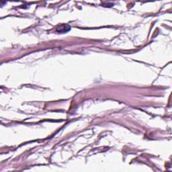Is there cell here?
<instances>
[{
	"label": "cell",
	"mask_w": 172,
	"mask_h": 172,
	"mask_svg": "<svg viewBox=\"0 0 172 172\" xmlns=\"http://www.w3.org/2000/svg\"><path fill=\"white\" fill-rule=\"evenodd\" d=\"M65 26H67V24H63V25L60 26L59 27H57V32H67L68 30H65L66 28H70V26H68L67 27H65Z\"/></svg>",
	"instance_id": "obj_1"
}]
</instances>
